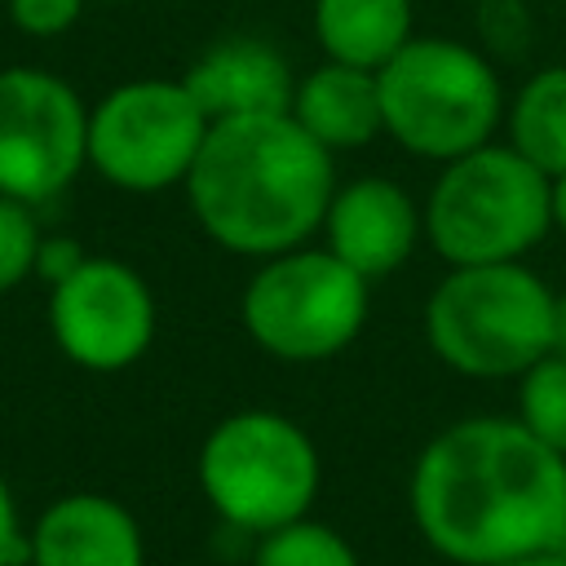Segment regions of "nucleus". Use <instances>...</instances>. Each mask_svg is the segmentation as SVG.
Listing matches in <instances>:
<instances>
[{
    "mask_svg": "<svg viewBox=\"0 0 566 566\" xmlns=\"http://www.w3.org/2000/svg\"><path fill=\"white\" fill-rule=\"evenodd\" d=\"M318 230L332 256L376 283L385 274H398L416 256L424 239V208L407 186L389 177H354L336 181Z\"/></svg>",
    "mask_w": 566,
    "mask_h": 566,
    "instance_id": "9b49d317",
    "label": "nucleus"
},
{
    "mask_svg": "<svg viewBox=\"0 0 566 566\" xmlns=\"http://www.w3.org/2000/svg\"><path fill=\"white\" fill-rule=\"evenodd\" d=\"M252 566H363V562L336 526L314 522L305 513L287 526H274V531L256 535Z\"/></svg>",
    "mask_w": 566,
    "mask_h": 566,
    "instance_id": "f3484780",
    "label": "nucleus"
},
{
    "mask_svg": "<svg viewBox=\"0 0 566 566\" xmlns=\"http://www.w3.org/2000/svg\"><path fill=\"white\" fill-rule=\"evenodd\" d=\"M371 283L327 248L265 256L239 296L243 332L279 363H323L349 349L367 323Z\"/></svg>",
    "mask_w": 566,
    "mask_h": 566,
    "instance_id": "0eeeda50",
    "label": "nucleus"
},
{
    "mask_svg": "<svg viewBox=\"0 0 566 566\" xmlns=\"http://www.w3.org/2000/svg\"><path fill=\"white\" fill-rule=\"evenodd\" d=\"M208 124L181 80L146 75L115 84L88 111V168L128 195L186 186Z\"/></svg>",
    "mask_w": 566,
    "mask_h": 566,
    "instance_id": "6e6552de",
    "label": "nucleus"
},
{
    "mask_svg": "<svg viewBox=\"0 0 566 566\" xmlns=\"http://www.w3.org/2000/svg\"><path fill=\"white\" fill-rule=\"evenodd\" d=\"M553 230L566 234V172L553 177Z\"/></svg>",
    "mask_w": 566,
    "mask_h": 566,
    "instance_id": "a878e982",
    "label": "nucleus"
},
{
    "mask_svg": "<svg viewBox=\"0 0 566 566\" xmlns=\"http://www.w3.org/2000/svg\"><path fill=\"white\" fill-rule=\"evenodd\" d=\"M159 327L150 283L119 256H84L49 296V332L84 371L133 367Z\"/></svg>",
    "mask_w": 566,
    "mask_h": 566,
    "instance_id": "9d476101",
    "label": "nucleus"
},
{
    "mask_svg": "<svg viewBox=\"0 0 566 566\" xmlns=\"http://www.w3.org/2000/svg\"><path fill=\"white\" fill-rule=\"evenodd\" d=\"M553 287L522 261L451 265L424 301V340L469 380H517L548 354Z\"/></svg>",
    "mask_w": 566,
    "mask_h": 566,
    "instance_id": "20e7f679",
    "label": "nucleus"
},
{
    "mask_svg": "<svg viewBox=\"0 0 566 566\" xmlns=\"http://www.w3.org/2000/svg\"><path fill=\"white\" fill-rule=\"evenodd\" d=\"M548 354H566V292L553 296V327H548Z\"/></svg>",
    "mask_w": 566,
    "mask_h": 566,
    "instance_id": "b1692460",
    "label": "nucleus"
},
{
    "mask_svg": "<svg viewBox=\"0 0 566 566\" xmlns=\"http://www.w3.org/2000/svg\"><path fill=\"white\" fill-rule=\"evenodd\" d=\"M287 115L323 146V150H358L385 133L380 84L376 71L323 57L314 71L296 75Z\"/></svg>",
    "mask_w": 566,
    "mask_h": 566,
    "instance_id": "4468645a",
    "label": "nucleus"
},
{
    "mask_svg": "<svg viewBox=\"0 0 566 566\" xmlns=\"http://www.w3.org/2000/svg\"><path fill=\"white\" fill-rule=\"evenodd\" d=\"M40 221L35 208L22 199L0 195V292H13L35 274V252H40Z\"/></svg>",
    "mask_w": 566,
    "mask_h": 566,
    "instance_id": "6ab92c4d",
    "label": "nucleus"
},
{
    "mask_svg": "<svg viewBox=\"0 0 566 566\" xmlns=\"http://www.w3.org/2000/svg\"><path fill=\"white\" fill-rule=\"evenodd\" d=\"M478 31H482L486 57H522V49L535 40V22L522 0H482Z\"/></svg>",
    "mask_w": 566,
    "mask_h": 566,
    "instance_id": "aec40b11",
    "label": "nucleus"
},
{
    "mask_svg": "<svg viewBox=\"0 0 566 566\" xmlns=\"http://www.w3.org/2000/svg\"><path fill=\"white\" fill-rule=\"evenodd\" d=\"M181 190L217 248L265 261L318 234L336 164L287 111L239 115L208 124Z\"/></svg>",
    "mask_w": 566,
    "mask_h": 566,
    "instance_id": "f03ea898",
    "label": "nucleus"
},
{
    "mask_svg": "<svg viewBox=\"0 0 566 566\" xmlns=\"http://www.w3.org/2000/svg\"><path fill=\"white\" fill-rule=\"evenodd\" d=\"M195 478L208 509L226 526L265 535L314 509L323 491V460L314 438L292 416L243 407L208 429L199 442Z\"/></svg>",
    "mask_w": 566,
    "mask_h": 566,
    "instance_id": "423d86ee",
    "label": "nucleus"
},
{
    "mask_svg": "<svg viewBox=\"0 0 566 566\" xmlns=\"http://www.w3.org/2000/svg\"><path fill=\"white\" fill-rule=\"evenodd\" d=\"M0 4H4V0H0Z\"/></svg>",
    "mask_w": 566,
    "mask_h": 566,
    "instance_id": "c85d7f7f",
    "label": "nucleus"
},
{
    "mask_svg": "<svg viewBox=\"0 0 566 566\" xmlns=\"http://www.w3.org/2000/svg\"><path fill=\"white\" fill-rule=\"evenodd\" d=\"M88 252L75 243V239H66V234H53V239H40V252H35V274L53 287V283H62L80 261H84Z\"/></svg>",
    "mask_w": 566,
    "mask_h": 566,
    "instance_id": "4be33fe9",
    "label": "nucleus"
},
{
    "mask_svg": "<svg viewBox=\"0 0 566 566\" xmlns=\"http://www.w3.org/2000/svg\"><path fill=\"white\" fill-rule=\"evenodd\" d=\"M509 146L544 177L566 172V66H539L504 102Z\"/></svg>",
    "mask_w": 566,
    "mask_h": 566,
    "instance_id": "dca6fc26",
    "label": "nucleus"
},
{
    "mask_svg": "<svg viewBox=\"0 0 566 566\" xmlns=\"http://www.w3.org/2000/svg\"><path fill=\"white\" fill-rule=\"evenodd\" d=\"M27 557V526L18 517V500L9 491V482L0 478V566Z\"/></svg>",
    "mask_w": 566,
    "mask_h": 566,
    "instance_id": "5701e85b",
    "label": "nucleus"
},
{
    "mask_svg": "<svg viewBox=\"0 0 566 566\" xmlns=\"http://www.w3.org/2000/svg\"><path fill=\"white\" fill-rule=\"evenodd\" d=\"M385 137L407 155L447 164L486 142L504 124V84L495 57L451 35H411L380 71Z\"/></svg>",
    "mask_w": 566,
    "mask_h": 566,
    "instance_id": "7ed1b4c3",
    "label": "nucleus"
},
{
    "mask_svg": "<svg viewBox=\"0 0 566 566\" xmlns=\"http://www.w3.org/2000/svg\"><path fill=\"white\" fill-rule=\"evenodd\" d=\"M491 566H566V548H544V553H522V557H504Z\"/></svg>",
    "mask_w": 566,
    "mask_h": 566,
    "instance_id": "393cba45",
    "label": "nucleus"
},
{
    "mask_svg": "<svg viewBox=\"0 0 566 566\" xmlns=\"http://www.w3.org/2000/svg\"><path fill=\"white\" fill-rule=\"evenodd\" d=\"M88 0H4L9 9V22L22 31V35H35V40H49V35H62L80 22Z\"/></svg>",
    "mask_w": 566,
    "mask_h": 566,
    "instance_id": "412c9836",
    "label": "nucleus"
},
{
    "mask_svg": "<svg viewBox=\"0 0 566 566\" xmlns=\"http://www.w3.org/2000/svg\"><path fill=\"white\" fill-rule=\"evenodd\" d=\"M553 230V177L509 142L447 159L424 195V239L447 265L522 261Z\"/></svg>",
    "mask_w": 566,
    "mask_h": 566,
    "instance_id": "39448f33",
    "label": "nucleus"
},
{
    "mask_svg": "<svg viewBox=\"0 0 566 566\" xmlns=\"http://www.w3.org/2000/svg\"><path fill=\"white\" fill-rule=\"evenodd\" d=\"M181 84L190 88L199 111L217 124V119H239V115H283L292 106L296 75L270 40L226 35L190 62Z\"/></svg>",
    "mask_w": 566,
    "mask_h": 566,
    "instance_id": "ddd939ff",
    "label": "nucleus"
},
{
    "mask_svg": "<svg viewBox=\"0 0 566 566\" xmlns=\"http://www.w3.org/2000/svg\"><path fill=\"white\" fill-rule=\"evenodd\" d=\"M517 420L566 455V354H544L517 376Z\"/></svg>",
    "mask_w": 566,
    "mask_h": 566,
    "instance_id": "a211bd4d",
    "label": "nucleus"
},
{
    "mask_svg": "<svg viewBox=\"0 0 566 566\" xmlns=\"http://www.w3.org/2000/svg\"><path fill=\"white\" fill-rule=\"evenodd\" d=\"M4 566H31V562H27V557H18V562H4Z\"/></svg>",
    "mask_w": 566,
    "mask_h": 566,
    "instance_id": "bb28decb",
    "label": "nucleus"
},
{
    "mask_svg": "<svg viewBox=\"0 0 566 566\" xmlns=\"http://www.w3.org/2000/svg\"><path fill=\"white\" fill-rule=\"evenodd\" d=\"M88 168V106L44 66L0 71V195L44 203Z\"/></svg>",
    "mask_w": 566,
    "mask_h": 566,
    "instance_id": "1a4fd4ad",
    "label": "nucleus"
},
{
    "mask_svg": "<svg viewBox=\"0 0 566 566\" xmlns=\"http://www.w3.org/2000/svg\"><path fill=\"white\" fill-rule=\"evenodd\" d=\"M31 566H146V535L128 504L75 491L53 500L27 531Z\"/></svg>",
    "mask_w": 566,
    "mask_h": 566,
    "instance_id": "f8f14e48",
    "label": "nucleus"
},
{
    "mask_svg": "<svg viewBox=\"0 0 566 566\" xmlns=\"http://www.w3.org/2000/svg\"><path fill=\"white\" fill-rule=\"evenodd\" d=\"M411 0H314V40L323 57L380 71L416 31Z\"/></svg>",
    "mask_w": 566,
    "mask_h": 566,
    "instance_id": "2eb2a0df",
    "label": "nucleus"
},
{
    "mask_svg": "<svg viewBox=\"0 0 566 566\" xmlns=\"http://www.w3.org/2000/svg\"><path fill=\"white\" fill-rule=\"evenodd\" d=\"M97 4H124V0H97Z\"/></svg>",
    "mask_w": 566,
    "mask_h": 566,
    "instance_id": "cd10ccee",
    "label": "nucleus"
},
{
    "mask_svg": "<svg viewBox=\"0 0 566 566\" xmlns=\"http://www.w3.org/2000/svg\"><path fill=\"white\" fill-rule=\"evenodd\" d=\"M407 509L451 566L566 548V455L517 416H464L420 447Z\"/></svg>",
    "mask_w": 566,
    "mask_h": 566,
    "instance_id": "f257e3e1",
    "label": "nucleus"
}]
</instances>
